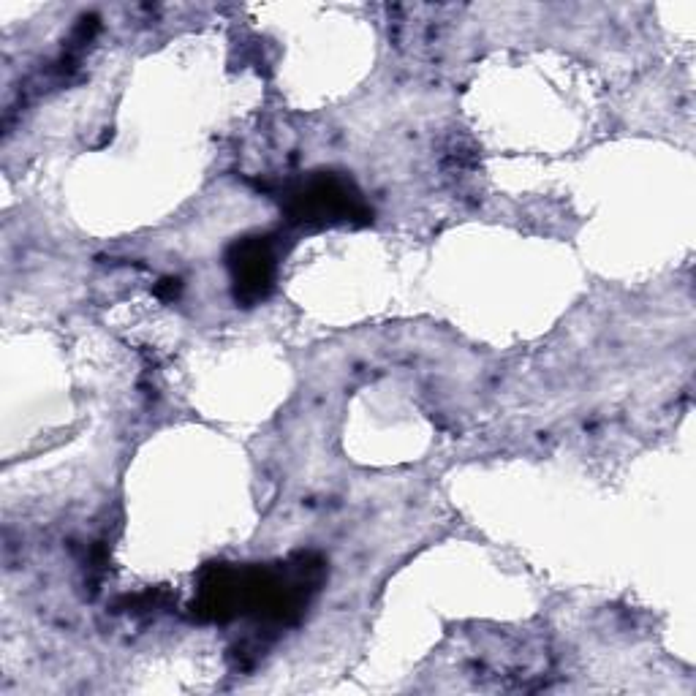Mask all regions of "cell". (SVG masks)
Returning <instances> with one entry per match:
<instances>
[{
  "label": "cell",
  "mask_w": 696,
  "mask_h": 696,
  "mask_svg": "<svg viewBox=\"0 0 696 696\" xmlns=\"http://www.w3.org/2000/svg\"><path fill=\"white\" fill-rule=\"evenodd\" d=\"M242 264H237V281H242L245 289H251L256 297L261 294V286L270 281V253L264 251V245H248L240 253Z\"/></svg>",
  "instance_id": "obj_1"
}]
</instances>
